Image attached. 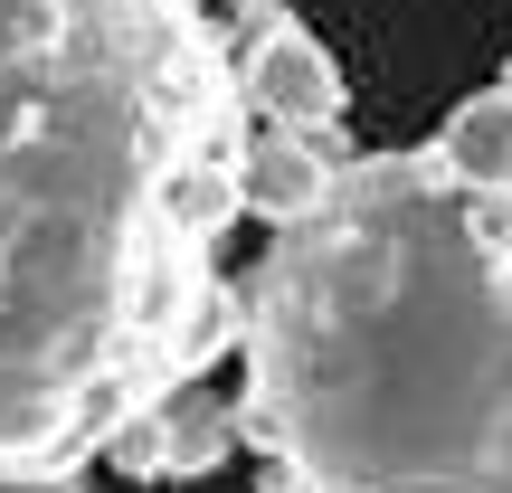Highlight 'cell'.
<instances>
[{"instance_id": "1", "label": "cell", "mask_w": 512, "mask_h": 493, "mask_svg": "<svg viewBox=\"0 0 512 493\" xmlns=\"http://www.w3.org/2000/svg\"><path fill=\"white\" fill-rule=\"evenodd\" d=\"M247 152L200 0H0V484L76 475L247 342Z\"/></svg>"}, {"instance_id": "2", "label": "cell", "mask_w": 512, "mask_h": 493, "mask_svg": "<svg viewBox=\"0 0 512 493\" xmlns=\"http://www.w3.org/2000/svg\"><path fill=\"white\" fill-rule=\"evenodd\" d=\"M238 418L313 493H512V190L351 152L247 275Z\"/></svg>"}, {"instance_id": "3", "label": "cell", "mask_w": 512, "mask_h": 493, "mask_svg": "<svg viewBox=\"0 0 512 493\" xmlns=\"http://www.w3.org/2000/svg\"><path fill=\"white\" fill-rule=\"evenodd\" d=\"M238 38V76H247V105L266 133H332L351 105L342 67H332V48L304 29V19H266V29H228Z\"/></svg>"}, {"instance_id": "4", "label": "cell", "mask_w": 512, "mask_h": 493, "mask_svg": "<svg viewBox=\"0 0 512 493\" xmlns=\"http://www.w3.org/2000/svg\"><path fill=\"white\" fill-rule=\"evenodd\" d=\"M238 437H247V418H228V399H209V389H171V399L143 408L105 456L124 465L133 484H152V475H209V465H228Z\"/></svg>"}, {"instance_id": "5", "label": "cell", "mask_w": 512, "mask_h": 493, "mask_svg": "<svg viewBox=\"0 0 512 493\" xmlns=\"http://www.w3.org/2000/svg\"><path fill=\"white\" fill-rule=\"evenodd\" d=\"M342 162H351L342 133H256V152H247V219H266V228L313 219Z\"/></svg>"}, {"instance_id": "6", "label": "cell", "mask_w": 512, "mask_h": 493, "mask_svg": "<svg viewBox=\"0 0 512 493\" xmlns=\"http://www.w3.org/2000/svg\"><path fill=\"white\" fill-rule=\"evenodd\" d=\"M437 152H446V171H456V181L512 190V76H503V86H484V95H465V105L446 114Z\"/></svg>"}, {"instance_id": "7", "label": "cell", "mask_w": 512, "mask_h": 493, "mask_svg": "<svg viewBox=\"0 0 512 493\" xmlns=\"http://www.w3.org/2000/svg\"><path fill=\"white\" fill-rule=\"evenodd\" d=\"M200 10H209V0H200Z\"/></svg>"}]
</instances>
